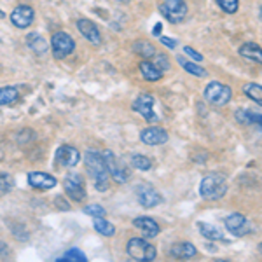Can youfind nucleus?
Segmentation results:
<instances>
[{"label":"nucleus","instance_id":"16","mask_svg":"<svg viewBox=\"0 0 262 262\" xmlns=\"http://www.w3.org/2000/svg\"><path fill=\"white\" fill-rule=\"evenodd\" d=\"M133 226L138 227L145 238H156V236L161 232V227H159V224L154 221V219L150 217H138L133 221Z\"/></svg>","mask_w":262,"mask_h":262},{"label":"nucleus","instance_id":"9","mask_svg":"<svg viewBox=\"0 0 262 262\" xmlns=\"http://www.w3.org/2000/svg\"><path fill=\"white\" fill-rule=\"evenodd\" d=\"M79 159H81L79 150L74 149V147H70V145H61L60 149L56 150V154H54V161H56L63 168L77 166Z\"/></svg>","mask_w":262,"mask_h":262},{"label":"nucleus","instance_id":"26","mask_svg":"<svg viewBox=\"0 0 262 262\" xmlns=\"http://www.w3.org/2000/svg\"><path fill=\"white\" fill-rule=\"evenodd\" d=\"M27 44L35 51L37 54H44L46 49H48V42H46L39 33H30L27 39Z\"/></svg>","mask_w":262,"mask_h":262},{"label":"nucleus","instance_id":"14","mask_svg":"<svg viewBox=\"0 0 262 262\" xmlns=\"http://www.w3.org/2000/svg\"><path fill=\"white\" fill-rule=\"evenodd\" d=\"M28 185L33 189H39V191H48V189L56 187V179L49 173L32 171L28 173Z\"/></svg>","mask_w":262,"mask_h":262},{"label":"nucleus","instance_id":"20","mask_svg":"<svg viewBox=\"0 0 262 262\" xmlns=\"http://www.w3.org/2000/svg\"><path fill=\"white\" fill-rule=\"evenodd\" d=\"M198 229L206 239H212V242H222L224 239V232L219 227L212 226V224L206 222H198Z\"/></svg>","mask_w":262,"mask_h":262},{"label":"nucleus","instance_id":"41","mask_svg":"<svg viewBox=\"0 0 262 262\" xmlns=\"http://www.w3.org/2000/svg\"><path fill=\"white\" fill-rule=\"evenodd\" d=\"M260 18H262V7H260Z\"/></svg>","mask_w":262,"mask_h":262},{"label":"nucleus","instance_id":"8","mask_svg":"<svg viewBox=\"0 0 262 262\" xmlns=\"http://www.w3.org/2000/svg\"><path fill=\"white\" fill-rule=\"evenodd\" d=\"M133 111L140 114L142 117H145V121H149V122L158 121V117H156V114H154V96L149 95V93H143V95H140L135 100Z\"/></svg>","mask_w":262,"mask_h":262},{"label":"nucleus","instance_id":"13","mask_svg":"<svg viewBox=\"0 0 262 262\" xmlns=\"http://www.w3.org/2000/svg\"><path fill=\"white\" fill-rule=\"evenodd\" d=\"M226 224V229L232 232L234 236H245L248 231H250V224L245 219V215L242 213H232L229 217L224 221Z\"/></svg>","mask_w":262,"mask_h":262},{"label":"nucleus","instance_id":"11","mask_svg":"<svg viewBox=\"0 0 262 262\" xmlns=\"http://www.w3.org/2000/svg\"><path fill=\"white\" fill-rule=\"evenodd\" d=\"M137 198H138V201H140V205L145 206V208L158 206L159 203L163 201L161 194L156 191L154 187H150V185H138V187H137Z\"/></svg>","mask_w":262,"mask_h":262},{"label":"nucleus","instance_id":"27","mask_svg":"<svg viewBox=\"0 0 262 262\" xmlns=\"http://www.w3.org/2000/svg\"><path fill=\"white\" fill-rule=\"evenodd\" d=\"M95 229L103 236H114L116 234V227L112 226L111 222H107L103 217H95V222H93Z\"/></svg>","mask_w":262,"mask_h":262},{"label":"nucleus","instance_id":"33","mask_svg":"<svg viewBox=\"0 0 262 262\" xmlns=\"http://www.w3.org/2000/svg\"><path fill=\"white\" fill-rule=\"evenodd\" d=\"M154 65L158 67L161 72H164V70L170 69V60H168V56H164V54H156V56H154Z\"/></svg>","mask_w":262,"mask_h":262},{"label":"nucleus","instance_id":"25","mask_svg":"<svg viewBox=\"0 0 262 262\" xmlns=\"http://www.w3.org/2000/svg\"><path fill=\"white\" fill-rule=\"evenodd\" d=\"M135 53H138L143 58H154L156 56V48L147 40H137L133 44Z\"/></svg>","mask_w":262,"mask_h":262},{"label":"nucleus","instance_id":"35","mask_svg":"<svg viewBox=\"0 0 262 262\" xmlns=\"http://www.w3.org/2000/svg\"><path fill=\"white\" fill-rule=\"evenodd\" d=\"M184 51H185V54H189V56L192 58V60H196V61H203V56L198 51H194L192 48H189V46H185L184 48Z\"/></svg>","mask_w":262,"mask_h":262},{"label":"nucleus","instance_id":"34","mask_svg":"<svg viewBox=\"0 0 262 262\" xmlns=\"http://www.w3.org/2000/svg\"><path fill=\"white\" fill-rule=\"evenodd\" d=\"M84 213L93 215V217H105V210L100 205H90L84 208Z\"/></svg>","mask_w":262,"mask_h":262},{"label":"nucleus","instance_id":"32","mask_svg":"<svg viewBox=\"0 0 262 262\" xmlns=\"http://www.w3.org/2000/svg\"><path fill=\"white\" fill-rule=\"evenodd\" d=\"M60 260H77V262H84V260H86V255H84L81 250H77V248H72V250L67 252Z\"/></svg>","mask_w":262,"mask_h":262},{"label":"nucleus","instance_id":"5","mask_svg":"<svg viewBox=\"0 0 262 262\" xmlns=\"http://www.w3.org/2000/svg\"><path fill=\"white\" fill-rule=\"evenodd\" d=\"M51 46H53V54L56 60H63L65 56L74 53L75 42L74 39L65 32H56L51 39Z\"/></svg>","mask_w":262,"mask_h":262},{"label":"nucleus","instance_id":"21","mask_svg":"<svg viewBox=\"0 0 262 262\" xmlns=\"http://www.w3.org/2000/svg\"><path fill=\"white\" fill-rule=\"evenodd\" d=\"M140 72H142L143 79H147V81H152V82L159 81V79L163 77V72L159 70L158 67L154 65V63H150V61H142L140 63Z\"/></svg>","mask_w":262,"mask_h":262},{"label":"nucleus","instance_id":"29","mask_svg":"<svg viewBox=\"0 0 262 262\" xmlns=\"http://www.w3.org/2000/svg\"><path fill=\"white\" fill-rule=\"evenodd\" d=\"M131 164H133L137 170H142V171H147L152 168L150 159L145 158V156H138V154H135L133 158H131Z\"/></svg>","mask_w":262,"mask_h":262},{"label":"nucleus","instance_id":"6","mask_svg":"<svg viewBox=\"0 0 262 262\" xmlns=\"http://www.w3.org/2000/svg\"><path fill=\"white\" fill-rule=\"evenodd\" d=\"M159 11L170 23H180L187 16V4L184 0H166L159 6Z\"/></svg>","mask_w":262,"mask_h":262},{"label":"nucleus","instance_id":"31","mask_svg":"<svg viewBox=\"0 0 262 262\" xmlns=\"http://www.w3.org/2000/svg\"><path fill=\"white\" fill-rule=\"evenodd\" d=\"M217 4L224 12H227V14H234L239 7L238 0H217Z\"/></svg>","mask_w":262,"mask_h":262},{"label":"nucleus","instance_id":"2","mask_svg":"<svg viewBox=\"0 0 262 262\" xmlns=\"http://www.w3.org/2000/svg\"><path fill=\"white\" fill-rule=\"evenodd\" d=\"M200 192L205 200L208 201H217L224 198V194L227 192V182L226 177L222 173H208V175L203 179L201 185H200Z\"/></svg>","mask_w":262,"mask_h":262},{"label":"nucleus","instance_id":"28","mask_svg":"<svg viewBox=\"0 0 262 262\" xmlns=\"http://www.w3.org/2000/svg\"><path fill=\"white\" fill-rule=\"evenodd\" d=\"M179 63L182 65V69H185L189 74H192V75H198V77H206V75H208L205 69H201L200 65H196V63H192V61L184 60L182 56H179Z\"/></svg>","mask_w":262,"mask_h":262},{"label":"nucleus","instance_id":"15","mask_svg":"<svg viewBox=\"0 0 262 262\" xmlns=\"http://www.w3.org/2000/svg\"><path fill=\"white\" fill-rule=\"evenodd\" d=\"M140 140L147 145H161V143L168 142V133L163 128L150 126V128H145L140 133Z\"/></svg>","mask_w":262,"mask_h":262},{"label":"nucleus","instance_id":"40","mask_svg":"<svg viewBox=\"0 0 262 262\" xmlns=\"http://www.w3.org/2000/svg\"><path fill=\"white\" fill-rule=\"evenodd\" d=\"M259 252H260V253H262V243H260V245H259Z\"/></svg>","mask_w":262,"mask_h":262},{"label":"nucleus","instance_id":"30","mask_svg":"<svg viewBox=\"0 0 262 262\" xmlns=\"http://www.w3.org/2000/svg\"><path fill=\"white\" fill-rule=\"evenodd\" d=\"M12 185H14V180L9 173H0V194L11 192Z\"/></svg>","mask_w":262,"mask_h":262},{"label":"nucleus","instance_id":"38","mask_svg":"<svg viewBox=\"0 0 262 262\" xmlns=\"http://www.w3.org/2000/svg\"><path fill=\"white\" fill-rule=\"evenodd\" d=\"M117 2H122V4H126V2H129V0H117Z\"/></svg>","mask_w":262,"mask_h":262},{"label":"nucleus","instance_id":"22","mask_svg":"<svg viewBox=\"0 0 262 262\" xmlns=\"http://www.w3.org/2000/svg\"><path fill=\"white\" fill-rule=\"evenodd\" d=\"M236 119H238L242 124H255L262 129V116L257 112H250V111H238L236 112Z\"/></svg>","mask_w":262,"mask_h":262},{"label":"nucleus","instance_id":"36","mask_svg":"<svg viewBox=\"0 0 262 262\" xmlns=\"http://www.w3.org/2000/svg\"><path fill=\"white\" fill-rule=\"evenodd\" d=\"M159 39H161V42L164 46H168V48L170 49H173L177 46V40H171V39H166V37H159Z\"/></svg>","mask_w":262,"mask_h":262},{"label":"nucleus","instance_id":"1","mask_svg":"<svg viewBox=\"0 0 262 262\" xmlns=\"http://www.w3.org/2000/svg\"><path fill=\"white\" fill-rule=\"evenodd\" d=\"M84 164H86V170L90 173V177L95 180L96 189L103 192L108 187V168L103 156L96 150H88L84 154Z\"/></svg>","mask_w":262,"mask_h":262},{"label":"nucleus","instance_id":"23","mask_svg":"<svg viewBox=\"0 0 262 262\" xmlns=\"http://www.w3.org/2000/svg\"><path fill=\"white\" fill-rule=\"evenodd\" d=\"M18 98H19V93L16 88H11V86L0 88V107H2V105L14 103Z\"/></svg>","mask_w":262,"mask_h":262},{"label":"nucleus","instance_id":"17","mask_svg":"<svg viewBox=\"0 0 262 262\" xmlns=\"http://www.w3.org/2000/svg\"><path fill=\"white\" fill-rule=\"evenodd\" d=\"M77 28H79V32H81L82 35L91 42V44L98 46L100 42H101L100 30H98V27L93 23V21H90V19H79L77 21Z\"/></svg>","mask_w":262,"mask_h":262},{"label":"nucleus","instance_id":"37","mask_svg":"<svg viewBox=\"0 0 262 262\" xmlns=\"http://www.w3.org/2000/svg\"><path fill=\"white\" fill-rule=\"evenodd\" d=\"M161 23H158V25H156V28H154V30H152V33H154V35L156 37H161Z\"/></svg>","mask_w":262,"mask_h":262},{"label":"nucleus","instance_id":"18","mask_svg":"<svg viewBox=\"0 0 262 262\" xmlns=\"http://www.w3.org/2000/svg\"><path fill=\"white\" fill-rule=\"evenodd\" d=\"M239 54H242L243 58H247V60H252L262 65V49H260V46L253 44V42L243 44L242 48H239Z\"/></svg>","mask_w":262,"mask_h":262},{"label":"nucleus","instance_id":"7","mask_svg":"<svg viewBox=\"0 0 262 262\" xmlns=\"http://www.w3.org/2000/svg\"><path fill=\"white\" fill-rule=\"evenodd\" d=\"M63 187H65V192L70 196V200L82 201L84 198H86L84 182L81 179V175H77V173H70V175H67L65 180H63Z\"/></svg>","mask_w":262,"mask_h":262},{"label":"nucleus","instance_id":"19","mask_svg":"<svg viewBox=\"0 0 262 262\" xmlns=\"http://www.w3.org/2000/svg\"><path fill=\"white\" fill-rule=\"evenodd\" d=\"M171 255L177 257V259H191V257L196 255V247L192 243H177L171 247Z\"/></svg>","mask_w":262,"mask_h":262},{"label":"nucleus","instance_id":"12","mask_svg":"<svg viewBox=\"0 0 262 262\" xmlns=\"http://www.w3.org/2000/svg\"><path fill=\"white\" fill-rule=\"evenodd\" d=\"M33 18H35V12L30 6H18L11 12L12 25L18 28H28L33 23Z\"/></svg>","mask_w":262,"mask_h":262},{"label":"nucleus","instance_id":"24","mask_svg":"<svg viewBox=\"0 0 262 262\" xmlns=\"http://www.w3.org/2000/svg\"><path fill=\"white\" fill-rule=\"evenodd\" d=\"M243 93L252 101H255V103H259L262 107V86H259V84H253V82H248L243 86Z\"/></svg>","mask_w":262,"mask_h":262},{"label":"nucleus","instance_id":"10","mask_svg":"<svg viewBox=\"0 0 262 262\" xmlns=\"http://www.w3.org/2000/svg\"><path fill=\"white\" fill-rule=\"evenodd\" d=\"M103 159L105 163H107V168H108V173L112 175V179L117 182V184H124V182L129 180V173L126 170L124 166H121L119 163H117L116 156L112 154V152H105L103 154Z\"/></svg>","mask_w":262,"mask_h":262},{"label":"nucleus","instance_id":"3","mask_svg":"<svg viewBox=\"0 0 262 262\" xmlns=\"http://www.w3.org/2000/svg\"><path fill=\"white\" fill-rule=\"evenodd\" d=\"M231 96H232V90L226 84H221V82H210L208 86L205 88V100L208 103L215 105V107H224L231 101Z\"/></svg>","mask_w":262,"mask_h":262},{"label":"nucleus","instance_id":"4","mask_svg":"<svg viewBox=\"0 0 262 262\" xmlns=\"http://www.w3.org/2000/svg\"><path fill=\"white\" fill-rule=\"evenodd\" d=\"M126 250H128V255L135 260H154L158 255L156 248L142 238H131L126 245Z\"/></svg>","mask_w":262,"mask_h":262},{"label":"nucleus","instance_id":"39","mask_svg":"<svg viewBox=\"0 0 262 262\" xmlns=\"http://www.w3.org/2000/svg\"><path fill=\"white\" fill-rule=\"evenodd\" d=\"M0 18H4V11L2 9H0Z\"/></svg>","mask_w":262,"mask_h":262}]
</instances>
